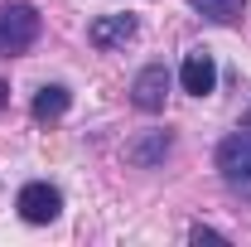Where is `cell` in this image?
Masks as SVG:
<instances>
[{
  "instance_id": "1",
  "label": "cell",
  "mask_w": 251,
  "mask_h": 247,
  "mask_svg": "<svg viewBox=\"0 0 251 247\" xmlns=\"http://www.w3.org/2000/svg\"><path fill=\"white\" fill-rule=\"evenodd\" d=\"M39 30H44V20L29 0H5L0 5V59H15V54L34 49Z\"/></svg>"
},
{
  "instance_id": "2",
  "label": "cell",
  "mask_w": 251,
  "mask_h": 247,
  "mask_svg": "<svg viewBox=\"0 0 251 247\" xmlns=\"http://www.w3.org/2000/svg\"><path fill=\"white\" fill-rule=\"evenodd\" d=\"M218 175L237 199L251 204V131H232L218 146Z\"/></svg>"
},
{
  "instance_id": "3",
  "label": "cell",
  "mask_w": 251,
  "mask_h": 247,
  "mask_svg": "<svg viewBox=\"0 0 251 247\" xmlns=\"http://www.w3.org/2000/svg\"><path fill=\"white\" fill-rule=\"evenodd\" d=\"M15 209H20L25 223H53L63 214V194L53 185H44V180H34V185H25L15 194Z\"/></svg>"
},
{
  "instance_id": "4",
  "label": "cell",
  "mask_w": 251,
  "mask_h": 247,
  "mask_svg": "<svg viewBox=\"0 0 251 247\" xmlns=\"http://www.w3.org/2000/svg\"><path fill=\"white\" fill-rule=\"evenodd\" d=\"M164 97H169V73H164V63H150V68H140L135 73V83H130V102H135V112H164Z\"/></svg>"
},
{
  "instance_id": "5",
  "label": "cell",
  "mask_w": 251,
  "mask_h": 247,
  "mask_svg": "<svg viewBox=\"0 0 251 247\" xmlns=\"http://www.w3.org/2000/svg\"><path fill=\"white\" fill-rule=\"evenodd\" d=\"M179 83H184V93L208 97L218 88V63H213V54H208V49H188L184 68H179Z\"/></svg>"
},
{
  "instance_id": "6",
  "label": "cell",
  "mask_w": 251,
  "mask_h": 247,
  "mask_svg": "<svg viewBox=\"0 0 251 247\" xmlns=\"http://www.w3.org/2000/svg\"><path fill=\"white\" fill-rule=\"evenodd\" d=\"M135 15H101L87 25V39H92V49H126L130 39H135Z\"/></svg>"
},
{
  "instance_id": "7",
  "label": "cell",
  "mask_w": 251,
  "mask_h": 247,
  "mask_svg": "<svg viewBox=\"0 0 251 247\" xmlns=\"http://www.w3.org/2000/svg\"><path fill=\"white\" fill-rule=\"evenodd\" d=\"M68 88L63 83H53V88H39V97H34V122H58L63 112H68Z\"/></svg>"
},
{
  "instance_id": "8",
  "label": "cell",
  "mask_w": 251,
  "mask_h": 247,
  "mask_svg": "<svg viewBox=\"0 0 251 247\" xmlns=\"http://www.w3.org/2000/svg\"><path fill=\"white\" fill-rule=\"evenodd\" d=\"M203 20H213V25H237L242 20V10H247V0H188Z\"/></svg>"
},
{
  "instance_id": "9",
  "label": "cell",
  "mask_w": 251,
  "mask_h": 247,
  "mask_svg": "<svg viewBox=\"0 0 251 247\" xmlns=\"http://www.w3.org/2000/svg\"><path fill=\"white\" fill-rule=\"evenodd\" d=\"M169 146H174V141H169V131H155V136H150V141H135V146H130V160H135V165H155L159 155H169Z\"/></svg>"
},
{
  "instance_id": "10",
  "label": "cell",
  "mask_w": 251,
  "mask_h": 247,
  "mask_svg": "<svg viewBox=\"0 0 251 247\" xmlns=\"http://www.w3.org/2000/svg\"><path fill=\"white\" fill-rule=\"evenodd\" d=\"M188 238H193V243H203V238H208V243H227V233H218V228H203V223H198V228H188Z\"/></svg>"
},
{
  "instance_id": "11",
  "label": "cell",
  "mask_w": 251,
  "mask_h": 247,
  "mask_svg": "<svg viewBox=\"0 0 251 247\" xmlns=\"http://www.w3.org/2000/svg\"><path fill=\"white\" fill-rule=\"evenodd\" d=\"M5 102H10V93H5V83H0V107H5Z\"/></svg>"
},
{
  "instance_id": "12",
  "label": "cell",
  "mask_w": 251,
  "mask_h": 247,
  "mask_svg": "<svg viewBox=\"0 0 251 247\" xmlns=\"http://www.w3.org/2000/svg\"><path fill=\"white\" fill-rule=\"evenodd\" d=\"M247 126H251V112H247Z\"/></svg>"
}]
</instances>
